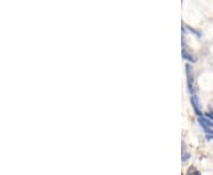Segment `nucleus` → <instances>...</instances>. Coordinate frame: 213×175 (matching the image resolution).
<instances>
[{
    "mask_svg": "<svg viewBox=\"0 0 213 175\" xmlns=\"http://www.w3.org/2000/svg\"><path fill=\"white\" fill-rule=\"evenodd\" d=\"M191 101H192V105H193V108H194V110H195V112L200 116L201 114H200V111H199V103H198V98H197V96L193 93L192 95V98H191Z\"/></svg>",
    "mask_w": 213,
    "mask_h": 175,
    "instance_id": "7ed1b4c3",
    "label": "nucleus"
},
{
    "mask_svg": "<svg viewBox=\"0 0 213 175\" xmlns=\"http://www.w3.org/2000/svg\"><path fill=\"white\" fill-rule=\"evenodd\" d=\"M199 122L201 123V125L204 127V129L206 131H211V128H213V122L210 120H206L204 117H199Z\"/></svg>",
    "mask_w": 213,
    "mask_h": 175,
    "instance_id": "f257e3e1",
    "label": "nucleus"
},
{
    "mask_svg": "<svg viewBox=\"0 0 213 175\" xmlns=\"http://www.w3.org/2000/svg\"><path fill=\"white\" fill-rule=\"evenodd\" d=\"M188 175H201V174H200L199 172H195L194 169H192V168H191V169H190V173H188Z\"/></svg>",
    "mask_w": 213,
    "mask_h": 175,
    "instance_id": "39448f33",
    "label": "nucleus"
},
{
    "mask_svg": "<svg viewBox=\"0 0 213 175\" xmlns=\"http://www.w3.org/2000/svg\"><path fill=\"white\" fill-rule=\"evenodd\" d=\"M186 72H187V82H188V87H190V90H191V92H192V91H193V72H192L190 65L186 66Z\"/></svg>",
    "mask_w": 213,
    "mask_h": 175,
    "instance_id": "f03ea898",
    "label": "nucleus"
},
{
    "mask_svg": "<svg viewBox=\"0 0 213 175\" xmlns=\"http://www.w3.org/2000/svg\"><path fill=\"white\" fill-rule=\"evenodd\" d=\"M182 57H185L186 59H188V61H195L192 56H190L187 52H186V49H182Z\"/></svg>",
    "mask_w": 213,
    "mask_h": 175,
    "instance_id": "20e7f679",
    "label": "nucleus"
}]
</instances>
